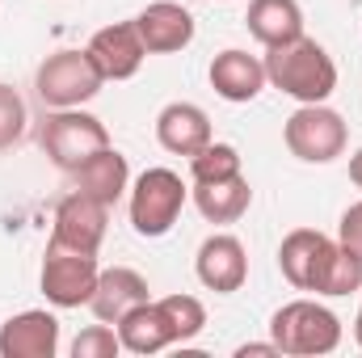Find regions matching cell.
<instances>
[{
    "mask_svg": "<svg viewBox=\"0 0 362 358\" xmlns=\"http://www.w3.org/2000/svg\"><path fill=\"white\" fill-rule=\"evenodd\" d=\"M262 64H266V81L278 93L295 97L299 105L329 101L333 89H337V64H333V55L316 38H308V34H299V38H291L282 47H266Z\"/></svg>",
    "mask_w": 362,
    "mask_h": 358,
    "instance_id": "6da1fadb",
    "label": "cell"
},
{
    "mask_svg": "<svg viewBox=\"0 0 362 358\" xmlns=\"http://www.w3.org/2000/svg\"><path fill=\"white\" fill-rule=\"evenodd\" d=\"M270 342L291 358H320L341 346V321L316 299H291L270 316Z\"/></svg>",
    "mask_w": 362,
    "mask_h": 358,
    "instance_id": "7a4b0ae2",
    "label": "cell"
},
{
    "mask_svg": "<svg viewBox=\"0 0 362 358\" xmlns=\"http://www.w3.org/2000/svg\"><path fill=\"white\" fill-rule=\"evenodd\" d=\"M185 198H189V185L181 181V173L165 169V165L144 169L131 181V228L139 236H148V241L169 236L173 224L181 219Z\"/></svg>",
    "mask_w": 362,
    "mask_h": 358,
    "instance_id": "3957f363",
    "label": "cell"
},
{
    "mask_svg": "<svg viewBox=\"0 0 362 358\" xmlns=\"http://www.w3.org/2000/svg\"><path fill=\"white\" fill-rule=\"evenodd\" d=\"M38 144H42V152L55 169L76 173L93 152L110 148V131L97 114H85L81 105L76 110H51L42 131H38Z\"/></svg>",
    "mask_w": 362,
    "mask_h": 358,
    "instance_id": "277c9868",
    "label": "cell"
},
{
    "mask_svg": "<svg viewBox=\"0 0 362 358\" xmlns=\"http://www.w3.org/2000/svg\"><path fill=\"white\" fill-rule=\"evenodd\" d=\"M101 85H105L101 72L93 68L89 51H81V47H64V51L47 55L34 72V89L42 97V105H51V110H76V105L93 101Z\"/></svg>",
    "mask_w": 362,
    "mask_h": 358,
    "instance_id": "5b68a950",
    "label": "cell"
},
{
    "mask_svg": "<svg viewBox=\"0 0 362 358\" xmlns=\"http://www.w3.org/2000/svg\"><path fill=\"white\" fill-rule=\"evenodd\" d=\"M282 139H286V152L303 165H329L346 152L350 144V127L337 110H329L325 101L316 105H299L286 127H282Z\"/></svg>",
    "mask_w": 362,
    "mask_h": 358,
    "instance_id": "8992f818",
    "label": "cell"
},
{
    "mask_svg": "<svg viewBox=\"0 0 362 358\" xmlns=\"http://www.w3.org/2000/svg\"><path fill=\"white\" fill-rule=\"evenodd\" d=\"M97 274H101L97 253L68 249L59 241H47L38 287H42V295H47L51 308H81V304H89L93 287H97Z\"/></svg>",
    "mask_w": 362,
    "mask_h": 358,
    "instance_id": "52a82bcc",
    "label": "cell"
},
{
    "mask_svg": "<svg viewBox=\"0 0 362 358\" xmlns=\"http://www.w3.org/2000/svg\"><path fill=\"white\" fill-rule=\"evenodd\" d=\"M105 228H110V207L97 202L89 194L72 190L68 198H59L55 207V219H51V241L68 245V249H85L97 253L101 241H105Z\"/></svg>",
    "mask_w": 362,
    "mask_h": 358,
    "instance_id": "ba28073f",
    "label": "cell"
},
{
    "mask_svg": "<svg viewBox=\"0 0 362 358\" xmlns=\"http://www.w3.org/2000/svg\"><path fill=\"white\" fill-rule=\"evenodd\" d=\"M89 59L93 68L101 72V81H131L144 59H148V47L135 30V21H114V25H101L89 38Z\"/></svg>",
    "mask_w": 362,
    "mask_h": 358,
    "instance_id": "9c48e42d",
    "label": "cell"
},
{
    "mask_svg": "<svg viewBox=\"0 0 362 358\" xmlns=\"http://www.w3.org/2000/svg\"><path fill=\"white\" fill-rule=\"evenodd\" d=\"M194 274H198V282H202L206 291H215V295H232V291H240L245 278H249V253H245L240 236H232V232H215V236H206V241L198 245Z\"/></svg>",
    "mask_w": 362,
    "mask_h": 358,
    "instance_id": "30bf717a",
    "label": "cell"
},
{
    "mask_svg": "<svg viewBox=\"0 0 362 358\" xmlns=\"http://www.w3.org/2000/svg\"><path fill=\"white\" fill-rule=\"evenodd\" d=\"M333 249H337L333 236H325L316 228H295L278 245V270H282V278L295 291H316L320 287V274H325V262H329Z\"/></svg>",
    "mask_w": 362,
    "mask_h": 358,
    "instance_id": "8fae6325",
    "label": "cell"
},
{
    "mask_svg": "<svg viewBox=\"0 0 362 358\" xmlns=\"http://www.w3.org/2000/svg\"><path fill=\"white\" fill-rule=\"evenodd\" d=\"M131 21L144 38L148 55H173V51H185L194 42V13L177 0H152Z\"/></svg>",
    "mask_w": 362,
    "mask_h": 358,
    "instance_id": "7c38bea8",
    "label": "cell"
},
{
    "mask_svg": "<svg viewBox=\"0 0 362 358\" xmlns=\"http://www.w3.org/2000/svg\"><path fill=\"white\" fill-rule=\"evenodd\" d=\"M55 350H59L55 312L30 308L0 325V358H55Z\"/></svg>",
    "mask_w": 362,
    "mask_h": 358,
    "instance_id": "4fadbf2b",
    "label": "cell"
},
{
    "mask_svg": "<svg viewBox=\"0 0 362 358\" xmlns=\"http://www.w3.org/2000/svg\"><path fill=\"white\" fill-rule=\"evenodd\" d=\"M206 76H211V89L219 93L223 101H232V105H245V101H253L257 93L270 85V81H266V64H262L257 55L240 51V47H228V51H219V55L211 59Z\"/></svg>",
    "mask_w": 362,
    "mask_h": 358,
    "instance_id": "5bb4252c",
    "label": "cell"
},
{
    "mask_svg": "<svg viewBox=\"0 0 362 358\" xmlns=\"http://www.w3.org/2000/svg\"><path fill=\"white\" fill-rule=\"evenodd\" d=\"M156 139H160V148L173 152V156H194V152H202L215 135H211V118H206L202 105H194V101H169V105L156 114Z\"/></svg>",
    "mask_w": 362,
    "mask_h": 358,
    "instance_id": "9a60e30c",
    "label": "cell"
},
{
    "mask_svg": "<svg viewBox=\"0 0 362 358\" xmlns=\"http://www.w3.org/2000/svg\"><path fill=\"white\" fill-rule=\"evenodd\" d=\"M144 299H152L148 295V278L139 274V270L131 266H110L97 274V287H93V316L97 321H105V325H118L135 304H144Z\"/></svg>",
    "mask_w": 362,
    "mask_h": 358,
    "instance_id": "2e32d148",
    "label": "cell"
},
{
    "mask_svg": "<svg viewBox=\"0 0 362 358\" xmlns=\"http://www.w3.org/2000/svg\"><path fill=\"white\" fill-rule=\"evenodd\" d=\"M118 342H122V350L127 354H160V350H169V346H177V337H173V329H169V316H165V308L156 304V299H144V304H135L118 325Z\"/></svg>",
    "mask_w": 362,
    "mask_h": 358,
    "instance_id": "e0dca14e",
    "label": "cell"
},
{
    "mask_svg": "<svg viewBox=\"0 0 362 358\" xmlns=\"http://www.w3.org/2000/svg\"><path fill=\"white\" fill-rule=\"evenodd\" d=\"M72 181H76L81 194H89V198H97V202L114 207V202L131 190V165H127V156L110 144V148L93 152L89 161L72 173Z\"/></svg>",
    "mask_w": 362,
    "mask_h": 358,
    "instance_id": "ac0fdd59",
    "label": "cell"
},
{
    "mask_svg": "<svg viewBox=\"0 0 362 358\" xmlns=\"http://www.w3.org/2000/svg\"><path fill=\"white\" fill-rule=\"evenodd\" d=\"M189 198H194V207L206 224H236L253 202V185H249L245 173L223 181H194Z\"/></svg>",
    "mask_w": 362,
    "mask_h": 358,
    "instance_id": "d6986e66",
    "label": "cell"
},
{
    "mask_svg": "<svg viewBox=\"0 0 362 358\" xmlns=\"http://www.w3.org/2000/svg\"><path fill=\"white\" fill-rule=\"evenodd\" d=\"M245 25L262 47H282L303 34V8L299 0H249Z\"/></svg>",
    "mask_w": 362,
    "mask_h": 358,
    "instance_id": "ffe728a7",
    "label": "cell"
},
{
    "mask_svg": "<svg viewBox=\"0 0 362 358\" xmlns=\"http://www.w3.org/2000/svg\"><path fill=\"white\" fill-rule=\"evenodd\" d=\"M354 291H362V258L358 253H350V249L337 241V249H333L329 262H325V274H320L316 295L341 299V295H354Z\"/></svg>",
    "mask_w": 362,
    "mask_h": 358,
    "instance_id": "44dd1931",
    "label": "cell"
},
{
    "mask_svg": "<svg viewBox=\"0 0 362 358\" xmlns=\"http://www.w3.org/2000/svg\"><path fill=\"white\" fill-rule=\"evenodd\" d=\"M240 152L232 144H206L202 152L189 156V178L194 181H223V178H240Z\"/></svg>",
    "mask_w": 362,
    "mask_h": 358,
    "instance_id": "7402d4cb",
    "label": "cell"
},
{
    "mask_svg": "<svg viewBox=\"0 0 362 358\" xmlns=\"http://www.w3.org/2000/svg\"><path fill=\"white\" fill-rule=\"evenodd\" d=\"M156 304L165 308V316H169V329H173L177 346L194 342V337L202 333V325H206V308H202V299H198V295H165V299H156Z\"/></svg>",
    "mask_w": 362,
    "mask_h": 358,
    "instance_id": "603a6c76",
    "label": "cell"
},
{
    "mask_svg": "<svg viewBox=\"0 0 362 358\" xmlns=\"http://www.w3.org/2000/svg\"><path fill=\"white\" fill-rule=\"evenodd\" d=\"M25 122H30V114H25L21 93L13 89V85H0V152H8L13 144H21Z\"/></svg>",
    "mask_w": 362,
    "mask_h": 358,
    "instance_id": "cb8c5ba5",
    "label": "cell"
},
{
    "mask_svg": "<svg viewBox=\"0 0 362 358\" xmlns=\"http://www.w3.org/2000/svg\"><path fill=\"white\" fill-rule=\"evenodd\" d=\"M118 354H122L118 329L105 325V321H97V325H89V329H81L76 342H72V358H118Z\"/></svg>",
    "mask_w": 362,
    "mask_h": 358,
    "instance_id": "d4e9b609",
    "label": "cell"
},
{
    "mask_svg": "<svg viewBox=\"0 0 362 358\" xmlns=\"http://www.w3.org/2000/svg\"><path fill=\"white\" fill-rule=\"evenodd\" d=\"M337 241H341L350 253L362 258V202L346 207V215H341V224H337Z\"/></svg>",
    "mask_w": 362,
    "mask_h": 358,
    "instance_id": "484cf974",
    "label": "cell"
},
{
    "mask_svg": "<svg viewBox=\"0 0 362 358\" xmlns=\"http://www.w3.org/2000/svg\"><path fill=\"white\" fill-rule=\"evenodd\" d=\"M236 358H282V350L274 342H249V346L236 350Z\"/></svg>",
    "mask_w": 362,
    "mask_h": 358,
    "instance_id": "4316f807",
    "label": "cell"
},
{
    "mask_svg": "<svg viewBox=\"0 0 362 358\" xmlns=\"http://www.w3.org/2000/svg\"><path fill=\"white\" fill-rule=\"evenodd\" d=\"M350 181H354V185L362 190V148L354 152V156H350Z\"/></svg>",
    "mask_w": 362,
    "mask_h": 358,
    "instance_id": "83f0119b",
    "label": "cell"
},
{
    "mask_svg": "<svg viewBox=\"0 0 362 358\" xmlns=\"http://www.w3.org/2000/svg\"><path fill=\"white\" fill-rule=\"evenodd\" d=\"M354 342L362 346V308H358V316H354Z\"/></svg>",
    "mask_w": 362,
    "mask_h": 358,
    "instance_id": "f1b7e54d",
    "label": "cell"
}]
</instances>
